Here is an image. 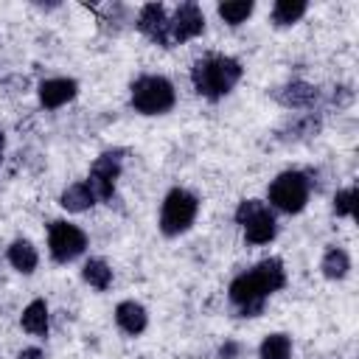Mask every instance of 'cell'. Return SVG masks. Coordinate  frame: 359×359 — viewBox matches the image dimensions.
I'll list each match as a JSON object with an SVG mask.
<instances>
[{
    "instance_id": "6da1fadb",
    "label": "cell",
    "mask_w": 359,
    "mask_h": 359,
    "mask_svg": "<svg viewBox=\"0 0 359 359\" xmlns=\"http://www.w3.org/2000/svg\"><path fill=\"white\" fill-rule=\"evenodd\" d=\"M241 79V65L230 56H205L194 65L191 81L199 95L205 98H222L227 95Z\"/></svg>"
},
{
    "instance_id": "7a4b0ae2",
    "label": "cell",
    "mask_w": 359,
    "mask_h": 359,
    "mask_svg": "<svg viewBox=\"0 0 359 359\" xmlns=\"http://www.w3.org/2000/svg\"><path fill=\"white\" fill-rule=\"evenodd\" d=\"M174 87L163 76H140L132 84V107L143 115H163L174 107Z\"/></svg>"
},
{
    "instance_id": "3957f363",
    "label": "cell",
    "mask_w": 359,
    "mask_h": 359,
    "mask_svg": "<svg viewBox=\"0 0 359 359\" xmlns=\"http://www.w3.org/2000/svg\"><path fill=\"white\" fill-rule=\"evenodd\" d=\"M196 210H199V202H196V196L191 191H185V188L168 191V196L163 199V210H160V230L165 236L185 233L194 224Z\"/></svg>"
},
{
    "instance_id": "277c9868",
    "label": "cell",
    "mask_w": 359,
    "mask_h": 359,
    "mask_svg": "<svg viewBox=\"0 0 359 359\" xmlns=\"http://www.w3.org/2000/svg\"><path fill=\"white\" fill-rule=\"evenodd\" d=\"M269 202L283 213H300L309 202V180L300 171H283L269 185Z\"/></svg>"
},
{
    "instance_id": "5b68a950",
    "label": "cell",
    "mask_w": 359,
    "mask_h": 359,
    "mask_svg": "<svg viewBox=\"0 0 359 359\" xmlns=\"http://www.w3.org/2000/svg\"><path fill=\"white\" fill-rule=\"evenodd\" d=\"M48 247H50V255L53 261L59 264H67L73 258H79L87 247V236L81 227L70 224V222H53L48 227Z\"/></svg>"
},
{
    "instance_id": "8992f818",
    "label": "cell",
    "mask_w": 359,
    "mask_h": 359,
    "mask_svg": "<svg viewBox=\"0 0 359 359\" xmlns=\"http://www.w3.org/2000/svg\"><path fill=\"white\" fill-rule=\"evenodd\" d=\"M118 174H121V157H118V151H104L93 163L90 177H87V188L95 196V202H109L115 196V180H118Z\"/></svg>"
},
{
    "instance_id": "52a82bcc",
    "label": "cell",
    "mask_w": 359,
    "mask_h": 359,
    "mask_svg": "<svg viewBox=\"0 0 359 359\" xmlns=\"http://www.w3.org/2000/svg\"><path fill=\"white\" fill-rule=\"evenodd\" d=\"M171 22V42H188L205 31V14L196 3H182L177 6Z\"/></svg>"
},
{
    "instance_id": "ba28073f",
    "label": "cell",
    "mask_w": 359,
    "mask_h": 359,
    "mask_svg": "<svg viewBox=\"0 0 359 359\" xmlns=\"http://www.w3.org/2000/svg\"><path fill=\"white\" fill-rule=\"evenodd\" d=\"M137 28L157 45L168 48L171 45V22H168V14L160 3H146L137 14Z\"/></svg>"
},
{
    "instance_id": "9c48e42d",
    "label": "cell",
    "mask_w": 359,
    "mask_h": 359,
    "mask_svg": "<svg viewBox=\"0 0 359 359\" xmlns=\"http://www.w3.org/2000/svg\"><path fill=\"white\" fill-rule=\"evenodd\" d=\"M247 278H250V283L258 289L261 297L278 292V289L286 283V272H283V264H280L278 258H266V261L255 264V266L247 272Z\"/></svg>"
},
{
    "instance_id": "30bf717a",
    "label": "cell",
    "mask_w": 359,
    "mask_h": 359,
    "mask_svg": "<svg viewBox=\"0 0 359 359\" xmlns=\"http://www.w3.org/2000/svg\"><path fill=\"white\" fill-rule=\"evenodd\" d=\"M275 98H278L286 109H309V107L317 104L320 93H317L314 84H306V81H289V84H283V87L275 93Z\"/></svg>"
},
{
    "instance_id": "8fae6325",
    "label": "cell",
    "mask_w": 359,
    "mask_h": 359,
    "mask_svg": "<svg viewBox=\"0 0 359 359\" xmlns=\"http://www.w3.org/2000/svg\"><path fill=\"white\" fill-rule=\"evenodd\" d=\"M79 93V84L73 79H48L39 84V101L48 109H59L62 104L73 101Z\"/></svg>"
},
{
    "instance_id": "7c38bea8",
    "label": "cell",
    "mask_w": 359,
    "mask_h": 359,
    "mask_svg": "<svg viewBox=\"0 0 359 359\" xmlns=\"http://www.w3.org/2000/svg\"><path fill=\"white\" fill-rule=\"evenodd\" d=\"M241 227H244V238L250 244H269L275 238V233H278V222H275V216L269 213L266 205L255 216H250Z\"/></svg>"
},
{
    "instance_id": "4fadbf2b",
    "label": "cell",
    "mask_w": 359,
    "mask_h": 359,
    "mask_svg": "<svg viewBox=\"0 0 359 359\" xmlns=\"http://www.w3.org/2000/svg\"><path fill=\"white\" fill-rule=\"evenodd\" d=\"M115 323H118V328H121L123 334L137 337V334L146 328L149 314H146V309H143L140 303L123 300V303H118V309H115Z\"/></svg>"
},
{
    "instance_id": "5bb4252c",
    "label": "cell",
    "mask_w": 359,
    "mask_h": 359,
    "mask_svg": "<svg viewBox=\"0 0 359 359\" xmlns=\"http://www.w3.org/2000/svg\"><path fill=\"white\" fill-rule=\"evenodd\" d=\"M59 205H62L65 210H70V213H81V210H87V208L95 205V196L90 194L87 182H73V185H67V188L62 191Z\"/></svg>"
},
{
    "instance_id": "9a60e30c",
    "label": "cell",
    "mask_w": 359,
    "mask_h": 359,
    "mask_svg": "<svg viewBox=\"0 0 359 359\" xmlns=\"http://www.w3.org/2000/svg\"><path fill=\"white\" fill-rule=\"evenodd\" d=\"M36 250H34V244L31 241H25V238H17L11 247H8V264L17 269V272H22V275H31L34 269H36Z\"/></svg>"
},
{
    "instance_id": "2e32d148",
    "label": "cell",
    "mask_w": 359,
    "mask_h": 359,
    "mask_svg": "<svg viewBox=\"0 0 359 359\" xmlns=\"http://www.w3.org/2000/svg\"><path fill=\"white\" fill-rule=\"evenodd\" d=\"M20 323H22L25 331L45 337V334H48V306H45V300H31V303L22 309Z\"/></svg>"
},
{
    "instance_id": "e0dca14e",
    "label": "cell",
    "mask_w": 359,
    "mask_h": 359,
    "mask_svg": "<svg viewBox=\"0 0 359 359\" xmlns=\"http://www.w3.org/2000/svg\"><path fill=\"white\" fill-rule=\"evenodd\" d=\"M320 269H323V275H325L328 280H339V278H345V275H348V269H351V258H348V252H345V250L331 247V250L323 255Z\"/></svg>"
},
{
    "instance_id": "ac0fdd59",
    "label": "cell",
    "mask_w": 359,
    "mask_h": 359,
    "mask_svg": "<svg viewBox=\"0 0 359 359\" xmlns=\"http://www.w3.org/2000/svg\"><path fill=\"white\" fill-rule=\"evenodd\" d=\"M81 278H84L93 289L104 292V289H109V283H112V269H109L107 261H101V258H90V261L84 264V269H81Z\"/></svg>"
},
{
    "instance_id": "d6986e66",
    "label": "cell",
    "mask_w": 359,
    "mask_h": 359,
    "mask_svg": "<svg viewBox=\"0 0 359 359\" xmlns=\"http://www.w3.org/2000/svg\"><path fill=\"white\" fill-rule=\"evenodd\" d=\"M303 14H306V3L303 0H278L272 6V22L280 25V28L297 22Z\"/></svg>"
},
{
    "instance_id": "ffe728a7",
    "label": "cell",
    "mask_w": 359,
    "mask_h": 359,
    "mask_svg": "<svg viewBox=\"0 0 359 359\" xmlns=\"http://www.w3.org/2000/svg\"><path fill=\"white\" fill-rule=\"evenodd\" d=\"M258 353L261 359H292V339L286 334H269L264 337Z\"/></svg>"
},
{
    "instance_id": "44dd1931",
    "label": "cell",
    "mask_w": 359,
    "mask_h": 359,
    "mask_svg": "<svg viewBox=\"0 0 359 359\" xmlns=\"http://www.w3.org/2000/svg\"><path fill=\"white\" fill-rule=\"evenodd\" d=\"M252 3L250 0H230V3H219V17L227 25H241L250 14H252Z\"/></svg>"
},
{
    "instance_id": "7402d4cb",
    "label": "cell",
    "mask_w": 359,
    "mask_h": 359,
    "mask_svg": "<svg viewBox=\"0 0 359 359\" xmlns=\"http://www.w3.org/2000/svg\"><path fill=\"white\" fill-rule=\"evenodd\" d=\"M283 132H292V135H286V140H289V137H292V140L311 137V135H317V132H320V118H317V115H303V118L292 121Z\"/></svg>"
},
{
    "instance_id": "603a6c76",
    "label": "cell",
    "mask_w": 359,
    "mask_h": 359,
    "mask_svg": "<svg viewBox=\"0 0 359 359\" xmlns=\"http://www.w3.org/2000/svg\"><path fill=\"white\" fill-rule=\"evenodd\" d=\"M353 205H356V188H345L334 196V213L337 216H353Z\"/></svg>"
},
{
    "instance_id": "cb8c5ba5",
    "label": "cell",
    "mask_w": 359,
    "mask_h": 359,
    "mask_svg": "<svg viewBox=\"0 0 359 359\" xmlns=\"http://www.w3.org/2000/svg\"><path fill=\"white\" fill-rule=\"evenodd\" d=\"M261 208H264V202H261V199H244V202L236 208V222H238V224H244V222H247L250 216H255Z\"/></svg>"
},
{
    "instance_id": "d4e9b609",
    "label": "cell",
    "mask_w": 359,
    "mask_h": 359,
    "mask_svg": "<svg viewBox=\"0 0 359 359\" xmlns=\"http://www.w3.org/2000/svg\"><path fill=\"white\" fill-rule=\"evenodd\" d=\"M238 353H241V345L238 342H224L219 348V359H236Z\"/></svg>"
},
{
    "instance_id": "484cf974",
    "label": "cell",
    "mask_w": 359,
    "mask_h": 359,
    "mask_svg": "<svg viewBox=\"0 0 359 359\" xmlns=\"http://www.w3.org/2000/svg\"><path fill=\"white\" fill-rule=\"evenodd\" d=\"M351 98H353V95H351V90H348V87H337V93H334V104H337V107L351 104Z\"/></svg>"
},
{
    "instance_id": "4316f807",
    "label": "cell",
    "mask_w": 359,
    "mask_h": 359,
    "mask_svg": "<svg viewBox=\"0 0 359 359\" xmlns=\"http://www.w3.org/2000/svg\"><path fill=\"white\" fill-rule=\"evenodd\" d=\"M17 359H45V353H42L39 348H25V351H22Z\"/></svg>"
},
{
    "instance_id": "83f0119b",
    "label": "cell",
    "mask_w": 359,
    "mask_h": 359,
    "mask_svg": "<svg viewBox=\"0 0 359 359\" xmlns=\"http://www.w3.org/2000/svg\"><path fill=\"white\" fill-rule=\"evenodd\" d=\"M3 146H6V137H3V132H0V160H3Z\"/></svg>"
}]
</instances>
